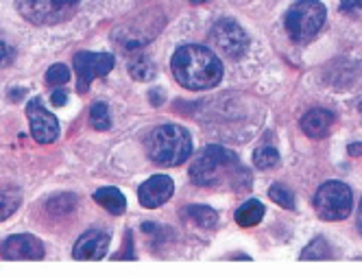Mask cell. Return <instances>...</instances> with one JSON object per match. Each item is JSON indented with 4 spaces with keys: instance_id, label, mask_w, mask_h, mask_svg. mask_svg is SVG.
<instances>
[{
    "instance_id": "1",
    "label": "cell",
    "mask_w": 362,
    "mask_h": 277,
    "mask_svg": "<svg viewBox=\"0 0 362 277\" xmlns=\"http://www.w3.org/2000/svg\"><path fill=\"white\" fill-rule=\"evenodd\" d=\"M190 179L201 188L247 192L251 188V175L234 151L212 144L205 146L190 166Z\"/></svg>"
},
{
    "instance_id": "2",
    "label": "cell",
    "mask_w": 362,
    "mask_h": 277,
    "mask_svg": "<svg viewBox=\"0 0 362 277\" xmlns=\"http://www.w3.org/2000/svg\"><path fill=\"white\" fill-rule=\"evenodd\" d=\"M170 68L177 83L186 90H210L223 79V61L218 55L199 44L181 46L173 55Z\"/></svg>"
},
{
    "instance_id": "3",
    "label": "cell",
    "mask_w": 362,
    "mask_h": 277,
    "mask_svg": "<svg viewBox=\"0 0 362 277\" xmlns=\"http://www.w3.org/2000/svg\"><path fill=\"white\" fill-rule=\"evenodd\" d=\"M146 153L160 166H179L192 153V138L181 124H160L146 138Z\"/></svg>"
},
{
    "instance_id": "4",
    "label": "cell",
    "mask_w": 362,
    "mask_h": 277,
    "mask_svg": "<svg viewBox=\"0 0 362 277\" xmlns=\"http://www.w3.org/2000/svg\"><path fill=\"white\" fill-rule=\"evenodd\" d=\"M327 9L319 0H297L284 16V27L293 42L305 44L313 40L325 24Z\"/></svg>"
},
{
    "instance_id": "5",
    "label": "cell",
    "mask_w": 362,
    "mask_h": 277,
    "mask_svg": "<svg viewBox=\"0 0 362 277\" xmlns=\"http://www.w3.org/2000/svg\"><path fill=\"white\" fill-rule=\"evenodd\" d=\"M81 0H16L18 13L37 27H50L70 20Z\"/></svg>"
},
{
    "instance_id": "6",
    "label": "cell",
    "mask_w": 362,
    "mask_h": 277,
    "mask_svg": "<svg viewBox=\"0 0 362 277\" xmlns=\"http://www.w3.org/2000/svg\"><path fill=\"white\" fill-rule=\"evenodd\" d=\"M354 208L351 188L343 182H325L315 196V210L323 220H345Z\"/></svg>"
},
{
    "instance_id": "7",
    "label": "cell",
    "mask_w": 362,
    "mask_h": 277,
    "mask_svg": "<svg viewBox=\"0 0 362 277\" xmlns=\"http://www.w3.org/2000/svg\"><path fill=\"white\" fill-rule=\"evenodd\" d=\"M210 40L216 44V48L221 50L223 55L231 57V59H238L247 53L249 48V35L247 31L240 27L236 20H229L223 18L218 20L212 31H210Z\"/></svg>"
},
{
    "instance_id": "8",
    "label": "cell",
    "mask_w": 362,
    "mask_h": 277,
    "mask_svg": "<svg viewBox=\"0 0 362 277\" xmlns=\"http://www.w3.org/2000/svg\"><path fill=\"white\" fill-rule=\"evenodd\" d=\"M114 55L107 53H76L74 55V72H76V92L86 94L94 79L105 77L114 68Z\"/></svg>"
},
{
    "instance_id": "9",
    "label": "cell",
    "mask_w": 362,
    "mask_h": 277,
    "mask_svg": "<svg viewBox=\"0 0 362 277\" xmlns=\"http://www.w3.org/2000/svg\"><path fill=\"white\" fill-rule=\"evenodd\" d=\"M27 118L31 124V136L40 144H50L59 138V120L44 107L42 96H33L27 103Z\"/></svg>"
},
{
    "instance_id": "10",
    "label": "cell",
    "mask_w": 362,
    "mask_h": 277,
    "mask_svg": "<svg viewBox=\"0 0 362 277\" xmlns=\"http://www.w3.org/2000/svg\"><path fill=\"white\" fill-rule=\"evenodd\" d=\"M110 242H112V238L105 230H88L79 240L74 242L72 258L83 260V262L103 260L110 251Z\"/></svg>"
},
{
    "instance_id": "11",
    "label": "cell",
    "mask_w": 362,
    "mask_h": 277,
    "mask_svg": "<svg viewBox=\"0 0 362 277\" xmlns=\"http://www.w3.org/2000/svg\"><path fill=\"white\" fill-rule=\"evenodd\" d=\"M3 258L5 260H42L44 244L40 238L31 234H16L3 242Z\"/></svg>"
},
{
    "instance_id": "12",
    "label": "cell",
    "mask_w": 362,
    "mask_h": 277,
    "mask_svg": "<svg viewBox=\"0 0 362 277\" xmlns=\"http://www.w3.org/2000/svg\"><path fill=\"white\" fill-rule=\"evenodd\" d=\"M175 192V184L170 177H166V175H155V177L146 179L140 190H138V199H140V204L148 210L153 208H160L164 206L166 201L173 196Z\"/></svg>"
},
{
    "instance_id": "13",
    "label": "cell",
    "mask_w": 362,
    "mask_h": 277,
    "mask_svg": "<svg viewBox=\"0 0 362 277\" xmlns=\"http://www.w3.org/2000/svg\"><path fill=\"white\" fill-rule=\"evenodd\" d=\"M332 124H334V114L329 110H323V107L310 110L301 118V129L310 138H325L332 129Z\"/></svg>"
},
{
    "instance_id": "14",
    "label": "cell",
    "mask_w": 362,
    "mask_h": 277,
    "mask_svg": "<svg viewBox=\"0 0 362 277\" xmlns=\"http://www.w3.org/2000/svg\"><path fill=\"white\" fill-rule=\"evenodd\" d=\"M92 196H94V201L100 208H105L107 212H112L116 216L127 210V199H124V194L118 188H112V186L98 188Z\"/></svg>"
},
{
    "instance_id": "15",
    "label": "cell",
    "mask_w": 362,
    "mask_h": 277,
    "mask_svg": "<svg viewBox=\"0 0 362 277\" xmlns=\"http://www.w3.org/2000/svg\"><path fill=\"white\" fill-rule=\"evenodd\" d=\"M181 214L201 230H214L218 225V214L208 206H188V208H184Z\"/></svg>"
},
{
    "instance_id": "16",
    "label": "cell",
    "mask_w": 362,
    "mask_h": 277,
    "mask_svg": "<svg viewBox=\"0 0 362 277\" xmlns=\"http://www.w3.org/2000/svg\"><path fill=\"white\" fill-rule=\"evenodd\" d=\"M262 218H264V206L255 199L245 201L236 212V223L240 225V228H255Z\"/></svg>"
},
{
    "instance_id": "17",
    "label": "cell",
    "mask_w": 362,
    "mask_h": 277,
    "mask_svg": "<svg viewBox=\"0 0 362 277\" xmlns=\"http://www.w3.org/2000/svg\"><path fill=\"white\" fill-rule=\"evenodd\" d=\"M127 70L129 74L136 79V81H151L155 77V66L148 57L144 55H134L127 64Z\"/></svg>"
},
{
    "instance_id": "18",
    "label": "cell",
    "mask_w": 362,
    "mask_h": 277,
    "mask_svg": "<svg viewBox=\"0 0 362 277\" xmlns=\"http://www.w3.org/2000/svg\"><path fill=\"white\" fill-rule=\"evenodd\" d=\"M22 194L18 188H0V223L7 220L20 208Z\"/></svg>"
},
{
    "instance_id": "19",
    "label": "cell",
    "mask_w": 362,
    "mask_h": 277,
    "mask_svg": "<svg viewBox=\"0 0 362 277\" xmlns=\"http://www.w3.org/2000/svg\"><path fill=\"white\" fill-rule=\"evenodd\" d=\"M90 122L92 127L96 131H107L112 127V118H110V107L107 103H103V100H98V103H94L90 107Z\"/></svg>"
},
{
    "instance_id": "20",
    "label": "cell",
    "mask_w": 362,
    "mask_h": 277,
    "mask_svg": "<svg viewBox=\"0 0 362 277\" xmlns=\"http://www.w3.org/2000/svg\"><path fill=\"white\" fill-rule=\"evenodd\" d=\"M329 258H332V249L325 238H315L301 254V260H329Z\"/></svg>"
},
{
    "instance_id": "21",
    "label": "cell",
    "mask_w": 362,
    "mask_h": 277,
    "mask_svg": "<svg viewBox=\"0 0 362 277\" xmlns=\"http://www.w3.org/2000/svg\"><path fill=\"white\" fill-rule=\"evenodd\" d=\"M253 164L260 170H271L279 164V153L273 146H260L253 153Z\"/></svg>"
},
{
    "instance_id": "22",
    "label": "cell",
    "mask_w": 362,
    "mask_h": 277,
    "mask_svg": "<svg viewBox=\"0 0 362 277\" xmlns=\"http://www.w3.org/2000/svg\"><path fill=\"white\" fill-rule=\"evenodd\" d=\"M76 208V199L72 194H59L55 199L48 201V212L53 216H64V214H70L72 210Z\"/></svg>"
},
{
    "instance_id": "23",
    "label": "cell",
    "mask_w": 362,
    "mask_h": 277,
    "mask_svg": "<svg viewBox=\"0 0 362 277\" xmlns=\"http://www.w3.org/2000/svg\"><path fill=\"white\" fill-rule=\"evenodd\" d=\"M269 196L275 201L277 206L286 208V210H295V196H293V192H291L286 186H281V184H273V186L269 188Z\"/></svg>"
},
{
    "instance_id": "24",
    "label": "cell",
    "mask_w": 362,
    "mask_h": 277,
    "mask_svg": "<svg viewBox=\"0 0 362 277\" xmlns=\"http://www.w3.org/2000/svg\"><path fill=\"white\" fill-rule=\"evenodd\" d=\"M70 81V70L66 64H55L50 66L48 72H46V83L50 88H59V86H66Z\"/></svg>"
},
{
    "instance_id": "25",
    "label": "cell",
    "mask_w": 362,
    "mask_h": 277,
    "mask_svg": "<svg viewBox=\"0 0 362 277\" xmlns=\"http://www.w3.org/2000/svg\"><path fill=\"white\" fill-rule=\"evenodd\" d=\"M16 59V48L5 33H0V68L9 66Z\"/></svg>"
},
{
    "instance_id": "26",
    "label": "cell",
    "mask_w": 362,
    "mask_h": 277,
    "mask_svg": "<svg viewBox=\"0 0 362 277\" xmlns=\"http://www.w3.org/2000/svg\"><path fill=\"white\" fill-rule=\"evenodd\" d=\"M341 11L343 13H358V11H362V0H341Z\"/></svg>"
},
{
    "instance_id": "27",
    "label": "cell",
    "mask_w": 362,
    "mask_h": 277,
    "mask_svg": "<svg viewBox=\"0 0 362 277\" xmlns=\"http://www.w3.org/2000/svg\"><path fill=\"white\" fill-rule=\"evenodd\" d=\"M66 100H68V96H66V90H57V92L53 94V105H55V107H62V105H66Z\"/></svg>"
},
{
    "instance_id": "28",
    "label": "cell",
    "mask_w": 362,
    "mask_h": 277,
    "mask_svg": "<svg viewBox=\"0 0 362 277\" xmlns=\"http://www.w3.org/2000/svg\"><path fill=\"white\" fill-rule=\"evenodd\" d=\"M347 153L349 155H362V142H356V144H349V148H347Z\"/></svg>"
},
{
    "instance_id": "29",
    "label": "cell",
    "mask_w": 362,
    "mask_h": 277,
    "mask_svg": "<svg viewBox=\"0 0 362 277\" xmlns=\"http://www.w3.org/2000/svg\"><path fill=\"white\" fill-rule=\"evenodd\" d=\"M356 225H358V232L362 234V201H360V208H358V214H356Z\"/></svg>"
},
{
    "instance_id": "30",
    "label": "cell",
    "mask_w": 362,
    "mask_h": 277,
    "mask_svg": "<svg viewBox=\"0 0 362 277\" xmlns=\"http://www.w3.org/2000/svg\"><path fill=\"white\" fill-rule=\"evenodd\" d=\"M190 3H194V5H201V3H208V0H190Z\"/></svg>"
}]
</instances>
